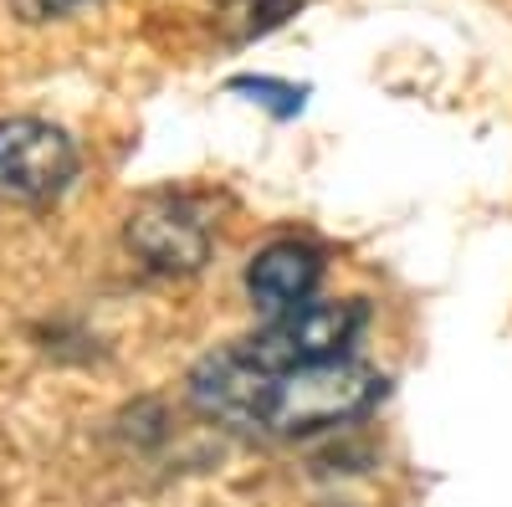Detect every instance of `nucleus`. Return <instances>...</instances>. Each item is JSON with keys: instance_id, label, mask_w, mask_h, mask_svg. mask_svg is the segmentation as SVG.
Here are the masks:
<instances>
[{"instance_id": "f257e3e1", "label": "nucleus", "mask_w": 512, "mask_h": 507, "mask_svg": "<svg viewBox=\"0 0 512 507\" xmlns=\"http://www.w3.org/2000/svg\"><path fill=\"white\" fill-rule=\"evenodd\" d=\"M256 369V364H251ZM384 395V374L359 359H323L297 369H256L251 395V431L272 436H313L328 426L359 420Z\"/></svg>"}, {"instance_id": "f03ea898", "label": "nucleus", "mask_w": 512, "mask_h": 507, "mask_svg": "<svg viewBox=\"0 0 512 507\" xmlns=\"http://www.w3.org/2000/svg\"><path fill=\"white\" fill-rule=\"evenodd\" d=\"M369 313L364 303H303L282 318H267L262 333L236 344V354L256 369H297V364H323V359H349L354 338L364 333Z\"/></svg>"}, {"instance_id": "7ed1b4c3", "label": "nucleus", "mask_w": 512, "mask_h": 507, "mask_svg": "<svg viewBox=\"0 0 512 507\" xmlns=\"http://www.w3.org/2000/svg\"><path fill=\"white\" fill-rule=\"evenodd\" d=\"M77 175V144L41 118H0V195L52 200Z\"/></svg>"}, {"instance_id": "20e7f679", "label": "nucleus", "mask_w": 512, "mask_h": 507, "mask_svg": "<svg viewBox=\"0 0 512 507\" xmlns=\"http://www.w3.org/2000/svg\"><path fill=\"white\" fill-rule=\"evenodd\" d=\"M128 246L144 257L154 272H195L210 251V231L180 200H149L139 216H128Z\"/></svg>"}, {"instance_id": "39448f33", "label": "nucleus", "mask_w": 512, "mask_h": 507, "mask_svg": "<svg viewBox=\"0 0 512 507\" xmlns=\"http://www.w3.org/2000/svg\"><path fill=\"white\" fill-rule=\"evenodd\" d=\"M318 282H323V251L308 241H272L246 267V292L267 318H282L292 308L313 303Z\"/></svg>"}, {"instance_id": "423d86ee", "label": "nucleus", "mask_w": 512, "mask_h": 507, "mask_svg": "<svg viewBox=\"0 0 512 507\" xmlns=\"http://www.w3.org/2000/svg\"><path fill=\"white\" fill-rule=\"evenodd\" d=\"M303 0H221V26L231 41H251V36H267L277 31Z\"/></svg>"}, {"instance_id": "0eeeda50", "label": "nucleus", "mask_w": 512, "mask_h": 507, "mask_svg": "<svg viewBox=\"0 0 512 507\" xmlns=\"http://www.w3.org/2000/svg\"><path fill=\"white\" fill-rule=\"evenodd\" d=\"M231 93H251V103L272 108L277 118H292L303 108V88H292V82H277V77H236Z\"/></svg>"}, {"instance_id": "6e6552de", "label": "nucleus", "mask_w": 512, "mask_h": 507, "mask_svg": "<svg viewBox=\"0 0 512 507\" xmlns=\"http://www.w3.org/2000/svg\"><path fill=\"white\" fill-rule=\"evenodd\" d=\"M16 6V16H26V21H52V16H67V11H77V6H88V0H11Z\"/></svg>"}]
</instances>
